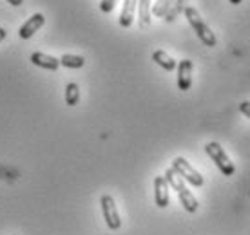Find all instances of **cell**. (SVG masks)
Wrapping results in <instances>:
<instances>
[{
    "label": "cell",
    "mask_w": 250,
    "mask_h": 235,
    "mask_svg": "<svg viewBox=\"0 0 250 235\" xmlns=\"http://www.w3.org/2000/svg\"><path fill=\"white\" fill-rule=\"evenodd\" d=\"M4 38H6V29H4V27H0V42H2Z\"/></svg>",
    "instance_id": "ffe728a7"
},
{
    "label": "cell",
    "mask_w": 250,
    "mask_h": 235,
    "mask_svg": "<svg viewBox=\"0 0 250 235\" xmlns=\"http://www.w3.org/2000/svg\"><path fill=\"white\" fill-rule=\"evenodd\" d=\"M172 4H174V0H156V4H152V9H150V11H152V15L165 19V15L169 13Z\"/></svg>",
    "instance_id": "9a60e30c"
},
{
    "label": "cell",
    "mask_w": 250,
    "mask_h": 235,
    "mask_svg": "<svg viewBox=\"0 0 250 235\" xmlns=\"http://www.w3.org/2000/svg\"><path fill=\"white\" fill-rule=\"evenodd\" d=\"M205 152L207 156L210 157V159L216 163V167L219 168V172L223 174V176H234L236 172V167H234V163L230 161V157L227 156V152L223 150V147L216 141H210L205 145Z\"/></svg>",
    "instance_id": "3957f363"
},
{
    "label": "cell",
    "mask_w": 250,
    "mask_h": 235,
    "mask_svg": "<svg viewBox=\"0 0 250 235\" xmlns=\"http://www.w3.org/2000/svg\"><path fill=\"white\" fill-rule=\"evenodd\" d=\"M138 7V0H124V9L120 13V25L122 27H131L134 22V13Z\"/></svg>",
    "instance_id": "30bf717a"
},
{
    "label": "cell",
    "mask_w": 250,
    "mask_h": 235,
    "mask_svg": "<svg viewBox=\"0 0 250 235\" xmlns=\"http://www.w3.org/2000/svg\"><path fill=\"white\" fill-rule=\"evenodd\" d=\"M163 177L167 179L169 186H172L176 192H178L180 203H182V206L188 212V214H194V212L198 210V206H200V204H198V199L194 197L192 192H190L187 186H185V181H183V177L176 172L174 168H172V167L167 168V172H165V176H163Z\"/></svg>",
    "instance_id": "6da1fadb"
},
{
    "label": "cell",
    "mask_w": 250,
    "mask_h": 235,
    "mask_svg": "<svg viewBox=\"0 0 250 235\" xmlns=\"http://www.w3.org/2000/svg\"><path fill=\"white\" fill-rule=\"evenodd\" d=\"M31 63L37 65V67L47 69V71H57L60 67V60H57L55 56L45 55V53H40V51L31 55Z\"/></svg>",
    "instance_id": "9c48e42d"
},
{
    "label": "cell",
    "mask_w": 250,
    "mask_h": 235,
    "mask_svg": "<svg viewBox=\"0 0 250 235\" xmlns=\"http://www.w3.org/2000/svg\"><path fill=\"white\" fill-rule=\"evenodd\" d=\"M190 85H192V62L182 60L178 63V89L188 91Z\"/></svg>",
    "instance_id": "52a82bcc"
},
{
    "label": "cell",
    "mask_w": 250,
    "mask_h": 235,
    "mask_svg": "<svg viewBox=\"0 0 250 235\" xmlns=\"http://www.w3.org/2000/svg\"><path fill=\"white\" fill-rule=\"evenodd\" d=\"M118 4V0H102L100 2V9L104 13H111L114 9V6Z\"/></svg>",
    "instance_id": "e0dca14e"
},
{
    "label": "cell",
    "mask_w": 250,
    "mask_h": 235,
    "mask_svg": "<svg viewBox=\"0 0 250 235\" xmlns=\"http://www.w3.org/2000/svg\"><path fill=\"white\" fill-rule=\"evenodd\" d=\"M172 168L182 176L183 181L190 183L192 186H203V183H205L203 176H201L185 157H174V159H172Z\"/></svg>",
    "instance_id": "277c9868"
},
{
    "label": "cell",
    "mask_w": 250,
    "mask_h": 235,
    "mask_svg": "<svg viewBox=\"0 0 250 235\" xmlns=\"http://www.w3.org/2000/svg\"><path fill=\"white\" fill-rule=\"evenodd\" d=\"M80 101V89L76 83H67L65 85V103L69 107H75Z\"/></svg>",
    "instance_id": "5bb4252c"
},
{
    "label": "cell",
    "mask_w": 250,
    "mask_h": 235,
    "mask_svg": "<svg viewBox=\"0 0 250 235\" xmlns=\"http://www.w3.org/2000/svg\"><path fill=\"white\" fill-rule=\"evenodd\" d=\"M243 0H230V4H234V6H238V4H241Z\"/></svg>",
    "instance_id": "44dd1931"
},
{
    "label": "cell",
    "mask_w": 250,
    "mask_h": 235,
    "mask_svg": "<svg viewBox=\"0 0 250 235\" xmlns=\"http://www.w3.org/2000/svg\"><path fill=\"white\" fill-rule=\"evenodd\" d=\"M183 13H185L188 24L192 25V29L196 31V35H198V38H200L201 42L205 43L207 47H216V43H218V40H216V35H214L212 29L207 25L205 20L201 19L200 13L196 11L192 6H187Z\"/></svg>",
    "instance_id": "7a4b0ae2"
},
{
    "label": "cell",
    "mask_w": 250,
    "mask_h": 235,
    "mask_svg": "<svg viewBox=\"0 0 250 235\" xmlns=\"http://www.w3.org/2000/svg\"><path fill=\"white\" fill-rule=\"evenodd\" d=\"M7 2H9L13 7H20L22 4H24V0H7Z\"/></svg>",
    "instance_id": "d6986e66"
},
{
    "label": "cell",
    "mask_w": 250,
    "mask_h": 235,
    "mask_svg": "<svg viewBox=\"0 0 250 235\" xmlns=\"http://www.w3.org/2000/svg\"><path fill=\"white\" fill-rule=\"evenodd\" d=\"M154 201H156V206H160V208L169 206V183L163 176L154 177Z\"/></svg>",
    "instance_id": "8992f818"
},
{
    "label": "cell",
    "mask_w": 250,
    "mask_h": 235,
    "mask_svg": "<svg viewBox=\"0 0 250 235\" xmlns=\"http://www.w3.org/2000/svg\"><path fill=\"white\" fill-rule=\"evenodd\" d=\"M152 62H156L158 65L163 69V71H169V73H170V71H174L176 65H178L174 58H172V56H169L165 51H162V49H158V51H154V53H152Z\"/></svg>",
    "instance_id": "7c38bea8"
},
{
    "label": "cell",
    "mask_w": 250,
    "mask_h": 235,
    "mask_svg": "<svg viewBox=\"0 0 250 235\" xmlns=\"http://www.w3.org/2000/svg\"><path fill=\"white\" fill-rule=\"evenodd\" d=\"M45 24V17L42 15V13H35L31 19H27L25 20V24L20 27V38H24V40H27V38H31L35 33L42 27V25Z\"/></svg>",
    "instance_id": "ba28073f"
},
{
    "label": "cell",
    "mask_w": 250,
    "mask_h": 235,
    "mask_svg": "<svg viewBox=\"0 0 250 235\" xmlns=\"http://www.w3.org/2000/svg\"><path fill=\"white\" fill-rule=\"evenodd\" d=\"M185 2H187V0H174L172 7H170L169 13L165 15V20H167V22H172L180 13L185 11Z\"/></svg>",
    "instance_id": "2e32d148"
},
{
    "label": "cell",
    "mask_w": 250,
    "mask_h": 235,
    "mask_svg": "<svg viewBox=\"0 0 250 235\" xmlns=\"http://www.w3.org/2000/svg\"><path fill=\"white\" fill-rule=\"evenodd\" d=\"M60 65H63V67L67 69H80L85 65V58L76 55H63L60 58Z\"/></svg>",
    "instance_id": "4fadbf2b"
},
{
    "label": "cell",
    "mask_w": 250,
    "mask_h": 235,
    "mask_svg": "<svg viewBox=\"0 0 250 235\" xmlns=\"http://www.w3.org/2000/svg\"><path fill=\"white\" fill-rule=\"evenodd\" d=\"M152 0H138V19H140V27H149L150 15H152Z\"/></svg>",
    "instance_id": "8fae6325"
},
{
    "label": "cell",
    "mask_w": 250,
    "mask_h": 235,
    "mask_svg": "<svg viewBox=\"0 0 250 235\" xmlns=\"http://www.w3.org/2000/svg\"><path fill=\"white\" fill-rule=\"evenodd\" d=\"M100 206H102V214H104V219H105V224L111 230H118L122 226V221H120V214L118 208H116V203H114L113 196H102L100 199Z\"/></svg>",
    "instance_id": "5b68a950"
},
{
    "label": "cell",
    "mask_w": 250,
    "mask_h": 235,
    "mask_svg": "<svg viewBox=\"0 0 250 235\" xmlns=\"http://www.w3.org/2000/svg\"><path fill=\"white\" fill-rule=\"evenodd\" d=\"M239 111L243 112L247 118H250V101H243V103H239Z\"/></svg>",
    "instance_id": "ac0fdd59"
}]
</instances>
